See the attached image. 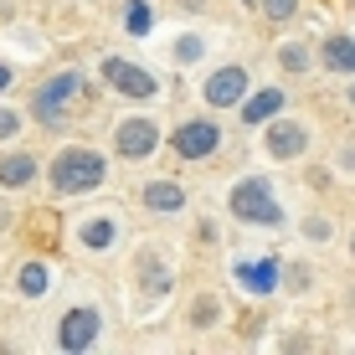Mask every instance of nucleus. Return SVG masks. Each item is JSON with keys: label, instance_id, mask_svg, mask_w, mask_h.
Returning <instances> with one entry per match:
<instances>
[{"label": "nucleus", "instance_id": "412c9836", "mask_svg": "<svg viewBox=\"0 0 355 355\" xmlns=\"http://www.w3.org/2000/svg\"><path fill=\"white\" fill-rule=\"evenodd\" d=\"M16 129H21V119L10 114V108H0V139H10V134H16Z\"/></svg>", "mask_w": 355, "mask_h": 355}, {"label": "nucleus", "instance_id": "f257e3e1", "mask_svg": "<svg viewBox=\"0 0 355 355\" xmlns=\"http://www.w3.org/2000/svg\"><path fill=\"white\" fill-rule=\"evenodd\" d=\"M103 175H108V165H103V155H93V150H62L52 160V186L62 191V196H78V191L103 186Z\"/></svg>", "mask_w": 355, "mask_h": 355}, {"label": "nucleus", "instance_id": "b1692460", "mask_svg": "<svg viewBox=\"0 0 355 355\" xmlns=\"http://www.w3.org/2000/svg\"><path fill=\"white\" fill-rule=\"evenodd\" d=\"M350 103H355V88H350Z\"/></svg>", "mask_w": 355, "mask_h": 355}, {"label": "nucleus", "instance_id": "4468645a", "mask_svg": "<svg viewBox=\"0 0 355 355\" xmlns=\"http://www.w3.org/2000/svg\"><path fill=\"white\" fill-rule=\"evenodd\" d=\"M31 175H36L31 155H6V160H0V186H26Z\"/></svg>", "mask_w": 355, "mask_h": 355}, {"label": "nucleus", "instance_id": "423d86ee", "mask_svg": "<svg viewBox=\"0 0 355 355\" xmlns=\"http://www.w3.org/2000/svg\"><path fill=\"white\" fill-rule=\"evenodd\" d=\"M216 139H222V129H216L211 119H191V124L175 129V155L180 160H206V155L216 150Z\"/></svg>", "mask_w": 355, "mask_h": 355}, {"label": "nucleus", "instance_id": "f8f14e48", "mask_svg": "<svg viewBox=\"0 0 355 355\" xmlns=\"http://www.w3.org/2000/svg\"><path fill=\"white\" fill-rule=\"evenodd\" d=\"M324 67L329 72H355V36H329L324 42Z\"/></svg>", "mask_w": 355, "mask_h": 355}, {"label": "nucleus", "instance_id": "9b49d317", "mask_svg": "<svg viewBox=\"0 0 355 355\" xmlns=\"http://www.w3.org/2000/svg\"><path fill=\"white\" fill-rule=\"evenodd\" d=\"M144 206H150V211H180V206H186V191L170 186V180H155V186H144Z\"/></svg>", "mask_w": 355, "mask_h": 355}, {"label": "nucleus", "instance_id": "5701e85b", "mask_svg": "<svg viewBox=\"0 0 355 355\" xmlns=\"http://www.w3.org/2000/svg\"><path fill=\"white\" fill-rule=\"evenodd\" d=\"M10 88V67H0V93H6Z\"/></svg>", "mask_w": 355, "mask_h": 355}, {"label": "nucleus", "instance_id": "39448f33", "mask_svg": "<svg viewBox=\"0 0 355 355\" xmlns=\"http://www.w3.org/2000/svg\"><path fill=\"white\" fill-rule=\"evenodd\" d=\"M98 335H103V320H98V309H72L67 320L57 324V350H88Z\"/></svg>", "mask_w": 355, "mask_h": 355}, {"label": "nucleus", "instance_id": "f3484780", "mask_svg": "<svg viewBox=\"0 0 355 355\" xmlns=\"http://www.w3.org/2000/svg\"><path fill=\"white\" fill-rule=\"evenodd\" d=\"M129 31L134 36L150 31V6H144V0H129Z\"/></svg>", "mask_w": 355, "mask_h": 355}, {"label": "nucleus", "instance_id": "7ed1b4c3", "mask_svg": "<svg viewBox=\"0 0 355 355\" xmlns=\"http://www.w3.org/2000/svg\"><path fill=\"white\" fill-rule=\"evenodd\" d=\"M72 93H78V72H62V78H52L46 83L42 93H36V119H42V124H62V114H67V103H72Z\"/></svg>", "mask_w": 355, "mask_h": 355}, {"label": "nucleus", "instance_id": "1a4fd4ad", "mask_svg": "<svg viewBox=\"0 0 355 355\" xmlns=\"http://www.w3.org/2000/svg\"><path fill=\"white\" fill-rule=\"evenodd\" d=\"M309 150V129L304 124H268V155L273 160H293Z\"/></svg>", "mask_w": 355, "mask_h": 355}, {"label": "nucleus", "instance_id": "a211bd4d", "mask_svg": "<svg viewBox=\"0 0 355 355\" xmlns=\"http://www.w3.org/2000/svg\"><path fill=\"white\" fill-rule=\"evenodd\" d=\"M196 57H201V42H196V36H180L175 42V62L186 67V62H196Z\"/></svg>", "mask_w": 355, "mask_h": 355}, {"label": "nucleus", "instance_id": "aec40b11", "mask_svg": "<svg viewBox=\"0 0 355 355\" xmlns=\"http://www.w3.org/2000/svg\"><path fill=\"white\" fill-rule=\"evenodd\" d=\"M293 6H299V0H263V10H268L273 21H288V16H293Z\"/></svg>", "mask_w": 355, "mask_h": 355}, {"label": "nucleus", "instance_id": "6e6552de", "mask_svg": "<svg viewBox=\"0 0 355 355\" xmlns=\"http://www.w3.org/2000/svg\"><path fill=\"white\" fill-rule=\"evenodd\" d=\"M242 98H248V72L242 67L211 72V83H206V103L211 108H232V103H242Z\"/></svg>", "mask_w": 355, "mask_h": 355}, {"label": "nucleus", "instance_id": "4be33fe9", "mask_svg": "<svg viewBox=\"0 0 355 355\" xmlns=\"http://www.w3.org/2000/svg\"><path fill=\"white\" fill-rule=\"evenodd\" d=\"M216 320V299H201L196 304V324H211Z\"/></svg>", "mask_w": 355, "mask_h": 355}, {"label": "nucleus", "instance_id": "20e7f679", "mask_svg": "<svg viewBox=\"0 0 355 355\" xmlns=\"http://www.w3.org/2000/svg\"><path fill=\"white\" fill-rule=\"evenodd\" d=\"M103 83H108V88H119L124 98H150V93H160L150 72L134 67V62H124V57H108V62H103Z\"/></svg>", "mask_w": 355, "mask_h": 355}, {"label": "nucleus", "instance_id": "6ab92c4d", "mask_svg": "<svg viewBox=\"0 0 355 355\" xmlns=\"http://www.w3.org/2000/svg\"><path fill=\"white\" fill-rule=\"evenodd\" d=\"M278 62H284L288 72H304V67H309V52H304V46H284V57H278Z\"/></svg>", "mask_w": 355, "mask_h": 355}, {"label": "nucleus", "instance_id": "f03ea898", "mask_svg": "<svg viewBox=\"0 0 355 355\" xmlns=\"http://www.w3.org/2000/svg\"><path fill=\"white\" fill-rule=\"evenodd\" d=\"M232 211H237L242 222H268V227L284 222V211H278V201H273V191H268V180H263V175L242 180V186L232 191Z\"/></svg>", "mask_w": 355, "mask_h": 355}, {"label": "nucleus", "instance_id": "2eb2a0df", "mask_svg": "<svg viewBox=\"0 0 355 355\" xmlns=\"http://www.w3.org/2000/svg\"><path fill=\"white\" fill-rule=\"evenodd\" d=\"M21 293H26V299H42V293H46V268L42 263L21 268Z\"/></svg>", "mask_w": 355, "mask_h": 355}, {"label": "nucleus", "instance_id": "dca6fc26", "mask_svg": "<svg viewBox=\"0 0 355 355\" xmlns=\"http://www.w3.org/2000/svg\"><path fill=\"white\" fill-rule=\"evenodd\" d=\"M83 242H88V248H98V252H103L108 242H114V222H88V227H83Z\"/></svg>", "mask_w": 355, "mask_h": 355}, {"label": "nucleus", "instance_id": "9d476101", "mask_svg": "<svg viewBox=\"0 0 355 355\" xmlns=\"http://www.w3.org/2000/svg\"><path fill=\"white\" fill-rule=\"evenodd\" d=\"M237 278H242V284H248L252 293H273V288H278V263H273V258H263V263H242V268H237Z\"/></svg>", "mask_w": 355, "mask_h": 355}, {"label": "nucleus", "instance_id": "ddd939ff", "mask_svg": "<svg viewBox=\"0 0 355 355\" xmlns=\"http://www.w3.org/2000/svg\"><path fill=\"white\" fill-rule=\"evenodd\" d=\"M278 108H284V93L268 88V93H258V98H248V103H242V119H248V124H268Z\"/></svg>", "mask_w": 355, "mask_h": 355}, {"label": "nucleus", "instance_id": "0eeeda50", "mask_svg": "<svg viewBox=\"0 0 355 355\" xmlns=\"http://www.w3.org/2000/svg\"><path fill=\"white\" fill-rule=\"evenodd\" d=\"M155 144H160V124L155 119H124L119 124V155L144 160V155H155Z\"/></svg>", "mask_w": 355, "mask_h": 355}]
</instances>
